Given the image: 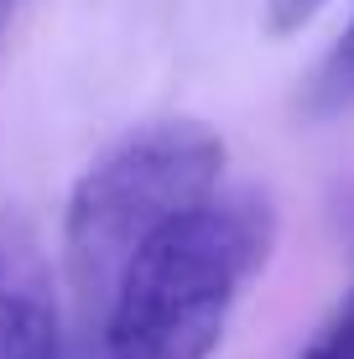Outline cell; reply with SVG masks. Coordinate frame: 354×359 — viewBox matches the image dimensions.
<instances>
[{"instance_id": "6da1fadb", "label": "cell", "mask_w": 354, "mask_h": 359, "mask_svg": "<svg viewBox=\"0 0 354 359\" xmlns=\"http://www.w3.org/2000/svg\"><path fill=\"white\" fill-rule=\"evenodd\" d=\"M276 250V203L255 188L209 193L125 261L100 313L109 359H214L240 292Z\"/></svg>"}, {"instance_id": "7a4b0ae2", "label": "cell", "mask_w": 354, "mask_h": 359, "mask_svg": "<svg viewBox=\"0 0 354 359\" xmlns=\"http://www.w3.org/2000/svg\"><path fill=\"white\" fill-rule=\"evenodd\" d=\"M224 135L203 120L172 115L136 126L79 177L63 214L68 281L83 313L100 318L125 261L167 219L203 203L224 177Z\"/></svg>"}, {"instance_id": "3957f363", "label": "cell", "mask_w": 354, "mask_h": 359, "mask_svg": "<svg viewBox=\"0 0 354 359\" xmlns=\"http://www.w3.org/2000/svg\"><path fill=\"white\" fill-rule=\"evenodd\" d=\"M0 359H63L53 276L21 229H0Z\"/></svg>"}, {"instance_id": "277c9868", "label": "cell", "mask_w": 354, "mask_h": 359, "mask_svg": "<svg viewBox=\"0 0 354 359\" xmlns=\"http://www.w3.org/2000/svg\"><path fill=\"white\" fill-rule=\"evenodd\" d=\"M354 104V21L344 27V36L334 42V53L318 63L308 83V109L313 115H339Z\"/></svg>"}, {"instance_id": "5b68a950", "label": "cell", "mask_w": 354, "mask_h": 359, "mask_svg": "<svg viewBox=\"0 0 354 359\" xmlns=\"http://www.w3.org/2000/svg\"><path fill=\"white\" fill-rule=\"evenodd\" d=\"M297 359H354V287L344 292V302L328 313V323L308 339V349Z\"/></svg>"}, {"instance_id": "8992f818", "label": "cell", "mask_w": 354, "mask_h": 359, "mask_svg": "<svg viewBox=\"0 0 354 359\" xmlns=\"http://www.w3.org/2000/svg\"><path fill=\"white\" fill-rule=\"evenodd\" d=\"M323 6H328V0H266V32H271V36L302 32Z\"/></svg>"}, {"instance_id": "52a82bcc", "label": "cell", "mask_w": 354, "mask_h": 359, "mask_svg": "<svg viewBox=\"0 0 354 359\" xmlns=\"http://www.w3.org/2000/svg\"><path fill=\"white\" fill-rule=\"evenodd\" d=\"M16 11H21V0H0V42H6V32H11V21H16Z\"/></svg>"}]
</instances>
